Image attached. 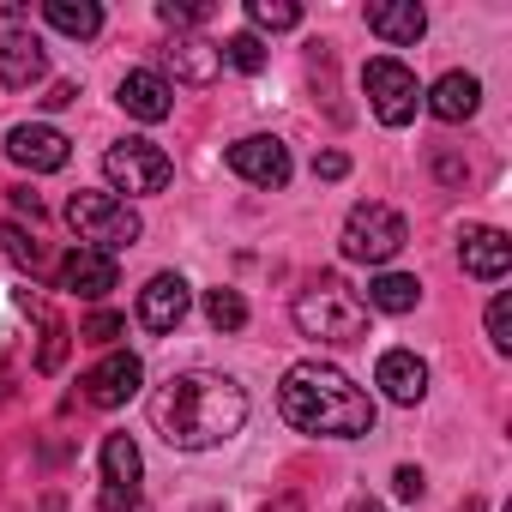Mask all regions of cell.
Segmentation results:
<instances>
[{
	"label": "cell",
	"instance_id": "obj_1",
	"mask_svg": "<svg viewBox=\"0 0 512 512\" xmlns=\"http://www.w3.org/2000/svg\"><path fill=\"white\" fill-rule=\"evenodd\" d=\"M151 422L157 434L175 446V452H211L223 440L241 434L247 422V392L229 380V374H175L157 398H151Z\"/></svg>",
	"mask_w": 512,
	"mask_h": 512
},
{
	"label": "cell",
	"instance_id": "obj_2",
	"mask_svg": "<svg viewBox=\"0 0 512 512\" xmlns=\"http://www.w3.org/2000/svg\"><path fill=\"white\" fill-rule=\"evenodd\" d=\"M278 410L296 434L320 440H356L374 428V398L332 362H296L278 386Z\"/></svg>",
	"mask_w": 512,
	"mask_h": 512
},
{
	"label": "cell",
	"instance_id": "obj_3",
	"mask_svg": "<svg viewBox=\"0 0 512 512\" xmlns=\"http://www.w3.org/2000/svg\"><path fill=\"white\" fill-rule=\"evenodd\" d=\"M67 229L79 235V247H91V253H127L139 235H145V223H139V211L127 205V199H115V193H97V187H79L73 199H67Z\"/></svg>",
	"mask_w": 512,
	"mask_h": 512
},
{
	"label": "cell",
	"instance_id": "obj_4",
	"mask_svg": "<svg viewBox=\"0 0 512 512\" xmlns=\"http://www.w3.org/2000/svg\"><path fill=\"white\" fill-rule=\"evenodd\" d=\"M296 326H302V338H320V344H356L368 332V308L338 278H320L296 296Z\"/></svg>",
	"mask_w": 512,
	"mask_h": 512
},
{
	"label": "cell",
	"instance_id": "obj_5",
	"mask_svg": "<svg viewBox=\"0 0 512 512\" xmlns=\"http://www.w3.org/2000/svg\"><path fill=\"white\" fill-rule=\"evenodd\" d=\"M404 241H410L404 217H398L392 205H380V199H362V205H350V217H344V235H338L344 260H356V266H392L398 253H404Z\"/></svg>",
	"mask_w": 512,
	"mask_h": 512
},
{
	"label": "cell",
	"instance_id": "obj_6",
	"mask_svg": "<svg viewBox=\"0 0 512 512\" xmlns=\"http://www.w3.org/2000/svg\"><path fill=\"white\" fill-rule=\"evenodd\" d=\"M103 175H109L121 193H163V187L175 181V163H169V151L151 145V139H115V145L103 151Z\"/></svg>",
	"mask_w": 512,
	"mask_h": 512
},
{
	"label": "cell",
	"instance_id": "obj_7",
	"mask_svg": "<svg viewBox=\"0 0 512 512\" xmlns=\"http://www.w3.org/2000/svg\"><path fill=\"white\" fill-rule=\"evenodd\" d=\"M362 85H368V103H374V115H380L386 127H410V121H416V109H422V85H416V73H410L404 61L374 55V61L362 67Z\"/></svg>",
	"mask_w": 512,
	"mask_h": 512
},
{
	"label": "cell",
	"instance_id": "obj_8",
	"mask_svg": "<svg viewBox=\"0 0 512 512\" xmlns=\"http://www.w3.org/2000/svg\"><path fill=\"white\" fill-rule=\"evenodd\" d=\"M139 386H145V362H139L133 350H115V356H103V362L85 374V404L121 410L127 398H139Z\"/></svg>",
	"mask_w": 512,
	"mask_h": 512
},
{
	"label": "cell",
	"instance_id": "obj_9",
	"mask_svg": "<svg viewBox=\"0 0 512 512\" xmlns=\"http://www.w3.org/2000/svg\"><path fill=\"white\" fill-rule=\"evenodd\" d=\"M229 169L253 187H284L290 181V145L272 139V133H253V139H235L229 145Z\"/></svg>",
	"mask_w": 512,
	"mask_h": 512
},
{
	"label": "cell",
	"instance_id": "obj_10",
	"mask_svg": "<svg viewBox=\"0 0 512 512\" xmlns=\"http://www.w3.org/2000/svg\"><path fill=\"white\" fill-rule=\"evenodd\" d=\"M187 308H193V290H187L181 272H157V278L139 290V326H145V332H175V326L187 320Z\"/></svg>",
	"mask_w": 512,
	"mask_h": 512
},
{
	"label": "cell",
	"instance_id": "obj_11",
	"mask_svg": "<svg viewBox=\"0 0 512 512\" xmlns=\"http://www.w3.org/2000/svg\"><path fill=\"white\" fill-rule=\"evenodd\" d=\"M7 157L19 163V169H31V175H55V169H67V157H73V145H67V133H55V127H13L7 133Z\"/></svg>",
	"mask_w": 512,
	"mask_h": 512
},
{
	"label": "cell",
	"instance_id": "obj_12",
	"mask_svg": "<svg viewBox=\"0 0 512 512\" xmlns=\"http://www.w3.org/2000/svg\"><path fill=\"white\" fill-rule=\"evenodd\" d=\"M49 73V55L31 31H0V91H31Z\"/></svg>",
	"mask_w": 512,
	"mask_h": 512
},
{
	"label": "cell",
	"instance_id": "obj_13",
	"mask_svg": "<svg viewBox=\"0 0 512 512\" xmlns=\"http://www.w3.org/2000/svg\"><path fill=\"white\" fill-rule=\"evenodd\" d=\"M458 266H464L470 278H482V284H500L506 266H512V241H506V229H464V241H458Z\"/></svg>",
	"mask_w": 512,
	"mask_h": 512
},
{
	"label": "cell",
	"instance_id": "obj_14",
	"mask_svg": "<svg viewBox=\"0 0 512 512\" xmlns=\"http://www.w3.org/2000/svg\"><path fill=\"white\" fill-rule=\"evenodd\" d=\"M374 386H380L392 404H422V398H428V368H422L416 350H386V356L374 362Z\"/></svg>",
	"mask_w": 512,
	"mask_h": 512
},
{
	"label": "cell",
	"instance_id": "obj_15",
	"mask_svg": "<svg viewBox=\"0 0 512 512\" xmlns=\"http://www.w3.org/2000/svg\"><path fill=\"white\" fill-rule=\"evenodd\" d=\"M115 260L109 253H91V247H73L67 260H61V290H73V296H85V302H103L109 290H115Z\"/></svg>",
	"mask_w": 512,
	"mask_h": 512
},
{
	"label": "cell",
	"instance_id": "obj_16",
	"mask_svg": "<svg viewBox=\"0 0 512 512\" xmlns=\"http://www.w3.org/2000/svg\"><path fill=\"white\" fill-rule=\"evenodd\" d=\"M115 103H121L133 121H163V115L175 109V97H169V79H163V73H151V67L127 73V79L115 85Z\"/></svg>",
	"mask_w": 512,
	"mask_h": 512
},
{
	"label": "cell",
	"instance_id": "obj_17",
	"mask_svg": "<svg viewBox=\"0 0 512 512\" xmlns=\"http://www.w3.org/2000/svg\"><path fill=\"white\" fill-rule=\"evenodd\" d=\"M163 67H169L181 85H211V79L223 73V55H217V43H205V37H175V43L163 49Z\"/></svg>",
	"mask_w": 512,
	"mask_h": 512
},
{
	"label": "cell",
	"instance_id": "obj_18",
	"mask_svg": "<svg viewBox=\"0 0 512 512\" xmlns=\"http://www.w3.org/2000/svg\"><path fill=\"white\" fill-rule=\"evenodd\" d=\"M368 31L380 43H416L428 31V13L416 7V0H374V7H368Z\"/></svg>",
	"mask_w": 512,
	"mask_h": 512
},
{
	"label": "cell",
	"instance_id": "obj_19",
	"mask_svg": "<svg viewBox=\"0 0 512 512\" xmlns=\"http://www.w3.org/2000/svg\"><path fill=\"white\" fill-rule=\"evenodd\" d=\"M428 97V109H434V121H446V127H458V121H470L476 109H482V85L470 79V73H446L434 91H422Z\"/></svg>",
	"mask_w": 512,
	"mask_h": 512
},
{
	"label": "cell",
	"instance_id": "obj_20",
	"mask_svg": "<svg viewBox=\"0 0 512 512\" xmlns=\"http://www.w3.org/2000/svg\"><path fill=\"white\" fill-rule=\"evenodd\" d=\"M43 19H49L61 37H79V43H91V37L103 31V7H97V0H49Z\"/></svg>",
	"mask_w": 512,
	"mask_h": 512
},
{
	"label": "cell",
	"instance_id": "obj_21",
	"mask_svg": "<svg viewBox=\"0 0 512 512\" xmlns=\"http://www.w3.org/2000/svg\"><path fill=\"white\" fill-rule=\"evenodd\" d=\"M139 446L127 440V434H109L103 440V482L109 488H121V494H139Z\"/></svg>",
	"mask_w": 512,
	"mask_h": 512
},
{
	"label": "cell",
	"instance_id": "obj_22",
	"mask_svg": "<svg viewBox=\"0 0 512 512\" xmlns=\"http://www.w3.org/2000/svg\"><path fill=\"white\" fill-rule=\"evenodd\" d=\"M416 302H422V284L410 272H380L368 284V308H380V314H410Z\"/></svg>",
	"mask_w": 512,
	"mask_h": 512
},
{
	"label": "cell",
	"instance_id": "obj_23",
	"mask_svg": "<svg viewBox=\"0 0 512 512\" xmlns=\"http://www.w3.org/2000/svg\"><path fill=\"white\" fill-rule=\"evenodd\" d=\"M205 320H211L217 332H241V326H247L241 290H205Z\"/></svg>",
	"mask_w": 512,
	"mask_h": 512
},
{
	"label": "cell",
	"instance_id": "obj_24",
	"mask_svg": "<svg viewBox=\"0 0 512 512\" xmlns=\"http://www.w3.org/2000/svg\"><path fill=\"white\" fill-rule=\"evenodd\" d=\"M247 19L260 25V31H296L302 7H296V0H247Z\"/></svg>",
	"mask_w": 512,
	"mask_h": 512
},
{
	"label": "cell",
	"instance_id": "obj_25",
	"mask_svg": "<svg viewBox=\"0 0 512 512\" xmlns=\"http://www.w3.org/2000/svg\"><path fill=\"white\" fill-rule=\"evenodd\" d=\"M217 55H223V67H235V73H260V67H266V43L253 37V31H235Z\"/></svg>",
	"mask_w": 512,
	"mask_h": 512
},
{
	"label": "cell",
	"instance_id": "obj_26",
	"mask_svg": "<svg viewBox=\"0 0 512 512\" xmlns=\"http://www.w3.org/2000/svg\"><path fill=\"white\" fill-rule=\"evenodd\" d=\"M0 247H7L19 266H31V272H43V266H49V253L37 247V235H25L19 223H0Z\"/></svg>",
	"mask_w": 512,
	"mask_h": 512
},
{
	"label": "cell",
	"instance_id": "obj_27",
	"mask_svg": "<svg viewBox=\"0 0 512 512\" xmlns=\"http://www.w3.org/2000/svg\"><path fill=\"white\" fill-rule=\"evenodd\" d=\"M488 344H494L500 356L512 350V296H494V302H488Z\"/></svg>",
	"mask_w": 512,
	"mask_h": 512
},
{
	"label": "cell",
	"instance_id": "obj_28",
	"mask_svg": "<svg viewBox=\"0 0 512 512\" xmlns=\"http://www.w3.org/2000/svg\"><path fill=\"white\" fill-rule=\"evenodd\" d=\"M205 13H211V0H163V7H157L163 25H199Z\"/></svg>",
	"mask_w": 512,
	"mask_h": 512
},
{
	"label": "cell",
	"instance_id": "obj_29",
	"mask_svg": "<svg viewBox=\"0 0 512 512\" xmlns=\"http://www.w3.org/2000/svg\"><path fill=\"white\" fill-rule=\"evenodd\" d=\"M121 332H127V320H121V314H109V308L85 320V338H91V344H115Z\"/></svg>",
	"mask_w": 512,
	"mask_h": 512
},
{
	"label": "cell",
	"instance_id": "obj_30",
	"mask_svg": "<svg viewBox=\"0 0 512 512\" xmlns=\"http://www.w3.org/2000/svg\"><path fill=\"white\" fill-rule=\"evenodd\" d=\"M314 175H320V181H344V175H350V157H344V151H320V157H314Z\"/></svg>",
	"mask_w": 512,
	"mask_h": 512
},
{
	"label": "cell",
	"instance_id": "obj_31",
	"mask_svg": "<svg viewBox=\"0 0 512 512\" xmlns=\"http://www.w3.org/2000/svg\"><path fill=\"white\" fill-rule=\"evenodd\" d=\"M61 356H67V332H61V326H49V344H43L37 368H43V374H55V368H61Z\"/></svg>",
	"mask_w": 512,
	"mask_h": 512
},
{
	"label": "cell",
	"instance_id": "obj_32",
	"mask_svg": "<svg viewBox=\"0 0 512 512\" xmlns=\"http://www.w3.org/2000/svg\"><path fill=\"white\" fill-rule=\"evenodd\" d=\"M392 482H398V500H422V488H428V476H422L416 464H404V470H398Z\"/></svg>",
	"mask_w": 512,
	"mask_h": 512
},
{
	"label": "cell",
	"instance_id": "obj_33",
	"mask_svg": "<svg viewBox=\"0 0 512 512\" xmlns=\"http://www.w3.org/2000/svg\"><path fill=\"white\" fill-rule=\"evenodd\" d=\"M13 205H19V211H31V217H37V211H43V199H37V193H31V187H13Z\"/></svg>",
	"mask_w": 512,
	"mask_h": 512
},
{
	"label": "cell",
	"instance_id": "obj_34",
	"mask_svg": "<svg viewBox=\"0 0 512 512\" xmlns=\"http://www.w3.org/2000/svg\"><path fill=\"white\" fill-rule=\"evenodd\" d=\"M73 97H79V91H73V85H55V91H49V97H43V103H49V109H67V103H73Z\"/></svg>",
	"mask_w": 512,
	"mask_h": 512
},
{
	"label": "cell",
	"instance_id": "obj_35",
	"mask_svg": "<svg viewBox=\"0 0 512 512\" xmlns=\"http://www.w3.org/2000/svg\"><path fill=\"white\" fill-rule=\"evenodd\" d=\"M266 512H308V506H302V500H296V494H284V500H272V506H266Z\"/></svg>",
	"mask_w": 512,
	"mask_h": 512
},
{
	"label": "cell",
	"instance_id": "obj_36",
	"mask_svg": "<svg viewBox=\"0 0 512 512\" xmlns=\"http://www.w3.org/2000/svg\"><path fill=\"white\" fill-rule=\"evenodd\" d=\"M458 512H482V500H464V506H458Z\"/></svg>",
	"mask_w": 512,
	"mask_h": 512
},
{
	"label": "cell",
	"instance_id": "obj_37",
	"mask_svg": "<svg viewBox=\"0 0 512 512\" xmlns=\"http://www.w3.org/2000/svg\"><path fill=\"white\" fill-rule=\"evenodd\" d=\"M356 512H380V506H374V500H356Z\"/></svg>",
	"mask_w": 512,
	"mask_h": 512
},
{
	"label": "cell",
	"instance_id": "obj_38",
	"mask_svg": "<svg viewBox=\"0 0 512 512\" xmlns=\"http://www.w3.org/2000/svg\"><path fill=\"white\" fill-rule=\"evenodd\" d=\"M133 512H139V506H133Z\"/></svg>",
	"mask_w": 512,
	"mask_h": 512
}]
</instances>
